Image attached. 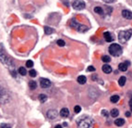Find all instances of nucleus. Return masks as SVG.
<instances>
[{"label": "nucleus", "instance_id": "2eb2a0df", "mask_svg": "<svg viewBox=\"0 0 132 128\" xmlns=\"http://www.w3.org/2000/svg\"><path fill=\"white\" fill-rule=\"evenodd\" d=\"M78 83L80 84H84L85 83L87 82V78L84 75H80L78 77Z\"/></svg>", "mask_w": 132, "mask_h": 128}, {"label": "nucleus", "instance_id": "393cba45", "mask_svg": "<svg viewBox=\"0 0 132 128\" xmlns=\"http://www.w3.org/2000/svg\"><path fill=\"white\" fill-rule=\"evenodd\" d=\"M73 110H74V113H79L81 111V110H82V108H81V107L79 105H76L75 107H74Z\"/></svg>", "mask_w": 132, "mask_h": 128}, {"label": "nucleus", "instance_id": "9b49d317", "mask_svg": "<svg viewBox=\"0 0 132 128\" xmlns=\"http://www.w3.org/2000/svg\"><path fill=\"white\" fill-rule=\"evenodd\" d=\"M128 65H129V62H126H126L125 63H121L118 66L119 70H121V71H122V72L126 71L127 69H128Z\"/></svg>", "mask_w": 132, "mask_h": 128}, {"label": "nucleus", "instance_id": "ddd939ff", "mask_svg": "<svg viewBox=\"0 0 132 128\" xmlns=\"http://www.w3.org/2000/svg\"><path fill=\"white\" fill-rule=\"evenodd\" d=\"M104 38H105V40L107 41V42H111V41H113V37L111 36V33L109 32V31H106V32H104Z\"/></svg>", "mask_w": 132, "mask_h": 128}, {"label": "nucleus", "instance_id": "0eeeda50", "mask_svg": "<svg viewBox=\"0 0 132 128\" xmlns=\"http://www.w3.org/2000/svg\"><path fill=\"white\" fill-rule=\"evenodd\" d=\"M46 116H47V117L49 119H51V120L55 119L57 117V116H58V111L55 109H51V110H49L47 111Z\"/></svg>", "mask_w": 132, "mask_h": 128}, {"label": "nucleus", "instance_id": "c756f323", "mask_svg": "<svg viewBox=\"0 0 132 128\" xmlns=\"http://www.w3.org/2000/svg\"><path fill=\"white\" fill-rule=\"evenodd\" d=\"M88 71H95V68L93 67V66H88Z\"/></svg>", "mask_w": 132, "mask_h": 128}, {"label": "nucleus", "instance_id": "a878e982", "mask_svg": "<svg viewBox=\"0 0 132 128\" xmlns=\"http://www.w3.org/2000/svg\"><path fill=\"white\" fill-rule=\"evenodd\" d=\"M34 65V63H33V61L31 60H29L27 61V63H26V66L27 68H31L32 66Z\"/></svg>", "mask_w": 132, "mask_h": 128}, {"label": "nucleus", "instance_id": "1a4fd4ad", "mask_svg": "<svg viewBox=\"0 0 132 128\" xmlns=\"http://www.w3.org/2000/svg\"><path fill=\"white\" fill-rule=\"evenodd\" d=\"M121 15L126 19H132V12L129 10H123L121 12Z\"/></svg>", "mask_w": 132, "mask_h": 128}, {"label": "nucleus", "instance_id": "2f4dec72", "mask_svg": "<svg viewBox=\"0 0 132 128\" xmlns=\"http://www.w3.org/2000/svg\"><path fill=\"white\" fill-rule=\"evenodd\" d=\"M105 3H113L115 2V0H103Z\"/></svg>", "mask_w": 132, "mask_h": 128}, {"label": "nucleus", "instance_id": "f704fd0d", "mask_svg": "<svg viewBox=\"0 0 132 128\" xmlns=\"http://www.w3.org/2000/svg\"><path fill=\"white\" fill-rule=\"evenodd\" d=\"M130 111H132V104H130Z\"/></svg>", "mask_w": 132, "mask_h": 128}, {"label": "nucleus", "instance_id": "b1692460", "mask_svg": "<svg viewBox=\"0 0 132 128\" xmlns=\"http://www.w3.org/2000/svg\"><path fill=\"white\" fill-rule=\"evenodd\" d=\"M102 60L104 62V63H108V62L111 61V58L108 55H103L102 57Z\"/></svg>", "mask_w": 132, "mask_h": 128}, {"label": "nucleus", "instance_id": "473e14b6", "mask_svg": "<svg viewBox=\"0 0 132 128\" xmlns=\"http://www.w3.org/2000/svg\"><path fill=\"white\" fill-rule=\"evenodd\" d=\"M130 115H131V113H130V111H126V117H130Z\"/></svg>", "mask_w": 132, "mask_h": 128}, {"label": "nucleus", "instance_id": "7c9ffc66", "mask_svg": "<svg viewBox=\"0 0 132 128\" xmlns=\"http://www.w3.org/2000/svg\"><path fill=\"white\" fill-rule=\"evenodd\" d=\"M102 115L104 116V117H107V116H108V113H107L106 111L103 110V111H102Z\"/></svg>", "mask_w": 132, "mask_h": 128}, {"label": "nucleus", "instance_id": "20e7f679", "mask_svg": "<svg viewBox=\"0 0 132 128\" xmlns=\"http://www.w3.org/2000/svg\"><path fill=\"white\" fill-rule=\"evenodd\" d=\"M0 60H1L2 63L3 65H6V67L7 68H13L14 69V64L11 59H9L6 55H4V53L3 52V50H1V54H0Z\"/></svg>", "mask_w": 132, "mask_h": 128}, {"label": "nucleus", "instance_id": "bb28decb", "mask_svg": "<svg viewBox=\"0 0 132 128\" xmlns=\"http://www.w3.org/2000/svg\"><path fill=\"white\" fill-rule=\"evenodd\" d=\"M29 74H30V76L32 77V78H34L36 76V71L35 69H31L30 71H29Z\"/></svg>", "mask_w": 132, "mask_h": 128}, {"label": "nucleus", "instance_id": "aec40b11", "mask_svg": "<svg viewBox=\"0 0 132 128\" xmlns=\"http://www.w3.org/2000/svg\"><path fill=\"white\" fill-rule=\"evenodd\" d=\"M119 99L120 98L118 95H113V96L111 97V102L112 103H117L119 101Z\"/></svg>", "mask_w": 132, "mask_h": 128}, {"label": "nucleus", "instance_id": "423d86ee", "mask_svg": "<svg viewBox=\"0 0 132 128\" xmlns=\"http://www.w3.org/2000/svg\"><path fill=\"white\" fill-rule=\"evenodd\" d=\"M72 6L75 10H82L85 7V3L82 0H74Z\"/></svg>", "mask_w": 132, "mask_h": 128}, {"label": "nucleus", "instance_id": "f3484780", "mask_svg": "<svg viewBox=\"0 0 132 128\" xmlns=\"http://www.w3.org/2000/svg\"><path fill=\"white\" fill-rule=\"evenodd\" d=\"M29 88H30L31 90H34L36 89V87H37V84H36V81H30L29 82Z\"/></svg>", "mask_w": 132, "mask_h": 128}, {"label": "nucleus", "instance_id": "cd10ccee", "mask_svg": "<svg viewBox=\"0 0 132 128\" xmlns=\"http://www.w3.org/2000/svg\"><path fill=\"white\" fill-rule=\"evenodd\" d=\"M57 45H59V46H64V45H65V42H64V41H63V40H58L57 41Z\"/></svg>", "mask_w": 132, "mask_h": 128}, {"label": "nucleus", "instance_id": "c85d7f7f", "mask_svg": "<svg viewBox=\"0 0 132 128\" xmlns=\"http://www.w3.org/2000/svg\"><path fill=\"white\" fill-rule=\"evenodd\" d=\"M0 128H12V126L10 124H5V123H2Z\"/></svg>", "mask_w": 132, "mask_h": 128}, {"label": "nucleus", "instance_id": "4468645a", "mask_svg": "<svg viewBox=\"0 0 132 128\" xmlns=\"http://www.w3.org/2000/svg\"><path fill=\"white\" fill-rule=\"evenodd\" d=\"M124 124H125V120L123 118H118V119H116L115 121V125L117 126H122Z\"/></svg>", "mask_w": 132, "mask_h": 128}, {"label": "nucleus", "instance_id": "dca6fc26", "mask_svg": "<svg viewBox=\"0 0 132 128\" xmlns=\"http://www.w3.org/2000/svg\"><path fill=\"white\" fill-rule=\"evenodd\" d=\"M126 82V78L125 76H121V78H119L118 84H119V85L121 86V87H123L124 85H125Z\"/></svg>", "mask_w": 132, "mask_h": 128}, {"label": "nucleus", "instance_id": "f03ea898", "mask_svg": "<svg viewBox=\"0 0 132 128\" xmlns=\"http://www.w3.org/2000/svg\"><path fill=\"white\" fill-rule=\"evenodd\" d=\"M108 51H109V53L111 54V55L112 56H115V57H118L122 54L121 46L120 45L116 44V43L110 45Z\"/></svg>", "mask_w": 132, "mask_h": 128}, {"label": "nucleus", "instance_id": "412c9836", "mask_svg": "<svg viewBox=\"0 0 132 128\" xmlns=\"http://www.w3.org/2000/svg\"><path fill=\"white\" fill-rule=\"evenodd\" d=\"M18 73L21 74V75H22V76H25L27 74V69H25L24 67H20L18 69Z\"/></svg>", "mask_w": 132, "mask_h": 128}, {"label": "nucleus", "instance_id": "7ed1b4c3", "mask_svg": "<svg viewBox=\"0 0 132 128\" xmlns=\"http://www.w3.org/2000/svg\"><path fill=\"white\" fill-rule=\"evenodd\" d=\"M132 36V29H128L126 31H122L119 33L118 39L121 43H126Z\"/></svg>", "mask_w": 132, "mask_h": 128}, {"label": "nucleus", "instance_id": "6ab92c4d", "mask_svg": "<svg viewBox=\"0 0 132 128\" xmlns=\"http://www.w3.org/2000/svg\"><path fill=\"white\" fill-rule=\"evenodd\" d=\"M118 115H119V111L117 108H114L111 111V116L112 117H117Z\"/></svg>", "mask_w": 132, "mask_h": 128}, {"label": "nucleus", "instance_id": "f8f14e48", "mask_svg": "<svg viewBox=\"0 0 132 128\" xmlns=\"http://www.w3.org/2000/svg\"><path fill=\"white\" fill-rule=\"evenodd\" d=\"M102 69L105 74H110L111 71H112V69H111V66L109 65H106V64H105L104 65H102Z\"/></svg>", "mask_w": 132, "mask_h": 128}, {"label": "nucleus", "instance_id": "4be33fe9", "mask_svg": "<svg viewBox=\"0 0 132 128\" xmlns=\"http://www.w3.org/2000/svg\"><path fill=\"white\" fill-rule=\"evenodd\" d=\"M45 34L51 35V33L54 32V30H53L52 28L50 27H45Z\"/></svg>", "mask_w": 132, "mask_h": 128}, {"label": "nucleus", "instance_id": "39448f33", "mask_svg": "<svg viewBox=\"0 0 132 128\" xmlns=\"http://www.w3.org/2000/svg\"><path fill=\"white\" fill-rule=\"evenodd\" d=\"M70 26H71V27L74 28L75 30H77L78 31H80V32H84V31L88 30V28L86 27V26L78 23L75 19H73L71 21V22H70Z\"/></svg>", "mask_w": 132, "mask_h": 128}, {"label": "nucleus", "instance_id": "9d476101", "mask_svg": "<svg viewBox=\"0 0 132 128\" xmlns=\"http://www.w3.org/2000/svg\"><path fill=\"white\" fill-rule=\"evenodd\" d=\"M60 115L62 117H68L69 116V111L68 108H66V107H64V108H62L60 111Z\"/></svg>", "mask_w": 132, "mask_h": 128}, {"label": "nucleus", "instance_id": "5701e85b", "mask_svg": "<svg viewBox=\"0 0 132 128\" xmlns=\"http://www.w3.org/2000/svg\"><path fill=\"white\" fill-rule=\"evenodd\" d=\"M94 12H96V13H98V14H100V15L103 14V9L101 7H96L94 8Z\"/></svg>", "mask_w": 132, "mask_h": 128}, {"label": "nucleus", "instance_id": "6e6552de", "mask_svg": "<svg viewBox=\"0 0 132 128\" xmlns=\"http://www.w3.org/2000/svg\"><path fill=\"white\" fill-rule=\"evenodd\" d=\"M51 81L47 79V78H42V79L40 80V86H41V88H43V89H48L49 87L51 86Z\"/></svg>", "mask_w": 132, "mask_h": 128}, {"label": "nucleus", "instance_id": "72a5a7b5", "mask_svg": "<svg viewBox=\"0 0 132 128\" xmlns=\"http://www.w3.org/2000/svg\"><path fill=\"white\" fill-rule=\"evenodd\" d=\"M55 128H63V127H62L61 125H56V126H55Z\"/></svg>", "mask_w": 132, "mask_h": 128}, {"label": "nucleus", "instance_id": "f257e3e1", "mask_svg": "<svg viewBox=\"0 0 132 128\" xmlns=\"http://www.w3.org/2000/svg\"><path fill=\"white\" fill-rule=\"evenodd\" d=\"M78 128H94V121L88 116H82L77 120Z\"/></svg>", "mask_w": 132, "mask_h": 128}, {"label": "nucleus", "instance_id": "a211bd4d", "mask_svg": "<svg viewBox=\"0 0 132 128\" xmlns=\"http://www.w3.org/2000/svg\"><path fill=\"white\" fill-rule=\"evenodd\" d=\"M38 98H39V100H40V102L44 103L45 102H46V100H47V96H46V95H45V94H40Z\"/></svg>", "mask_w": 132, "mask_h": 128}]
</instances>
